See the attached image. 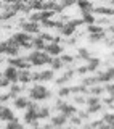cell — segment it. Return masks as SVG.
<instances>
[{"label":"cell","instance_id":"obj_44","mask_svg":"<svg viewBox=\"0 0 114 129\" xmlns=\"http://www.w3.org/2000/svg\"><path fill=\"white\" fill-rule=\"evenodd\" d=\"M60 3H61V7H63V8H69V7L76 5L77 0H60Z\"/></svg>","mask_w":114,"mask_h":129},{"label":"cell","instance_id":"obj_20","mask_svg":"<svg viewBox=\"0 0 114 129\" xmlns=\"http://www.w3.org/2000/svg\"><path fill=\"white\" fill-rule=\"evenodd\" d=\"M76 5L80 10V13H88V11H93V2H92V0H77Z\"/></svg>","mask_w":114,"mask_h":129},{"label":"cell","instance_id":"obj_22","mask_svg":"<svg viewBox=\"0 0 114 129\" xmlns=\"http://www.w3.org/2000/svg\"><path fill=\"white\" fill-rule=\"evenodd\" d=\"M39 119H50L51 116V108L48 107V105H39Z\"/></svg>","mask_w":114,"mask_h":129},{"label":"cell","instance_id":"obj_3","mask_svg":"<svg viewBox=\"0 0 114 129\" xmlns=\"http://www.w3.org/2000/svg\"><path fill=\"white\" fill-rule=\"evenodd\" d=\"M51 58H53V56L48 55L45 50H35V48H32V52L27 55L29 63L35 68H42V66H45V64H50Z\"/></svg>","mask_w":114,"mask_h":129},{"label":"cell","instance_id":"obj_48","mask_svg":"<svg viewBox=\"0 0 114 129\" xmlns=\"http://www.w3.org/2000/svg\"><path fill=\"white\" fill-rule=\"evenodd\" d=\"M11 99H13V97L10 95V92H5V94H0V102H2V103H7L8 100H11Z\"/></svg>","mask_w":114,"mask_h":129},{"label":"cell","instance_id":"obj_33","mask_svg":"<svg viewBox=\"0 0 114 129\" xmlns=\"http://www.w3.org/2000/svg\"><path fill=\"white\" fill-rule=\"evenodd\" d=\"M5 126L8 129H19V127H23V123H19L18 118H15V119H11V121H7Z\"/></svg>","mask_w":114,"mask_h":129},{"label":"cell","instance_id":"obj_10","mask_svg":"<svg viewBox=\"0 0 114 129\" xmlns=\"http://www.w3.org/2000/svg\"><path fill=\"white\" fill-rule=\"evenodd\" d=\"M19 27L24 31V32H27V34H31V36H37L39 32H40V23L37 21H26V19H19Z\"/></svg>","mask_w":114,"mask_h":129},{"label":"cell","instance_id":"obj_47","mask_svg":"<svg viewBox=\"0 0 114 129\" xmlns=\"http://www.w3.org/2000/svg\"><path fill=\"white\" fill-rule=\"evenodd\" d=\"M10 81H8V79H5V78H3V74H2V73H0V89H5V87H8V86H10Z\"/></svg>","mask_w":114,"mask_h":129},{"label":"cell","instance_id":"obj_42","mask_svg":"<svg viewBox=\"0 0 114 129\" xmlns=\"http://www.w3.org/2000/svg\"><path fill=\"white\" fill-rule=\"evenodd\" d=\"M76 74H77V76H85V74H88L87 66H85V64H82V66H77V68H76Z\"/></svg>","mask_w":114,"mask_h":129},{"label":"cell","instance_id":"obj_28","mask_svg":"<svg viewBox=\"0 0 114 129\" xmlns=\"http://www.w3.org/2000/svg\"><path fill=\"white\" fill-rule=\"evenodd\" d=\"M45 40H43L40 36L37 34L35 37H32V48H35V50H43L45 48Z\"/></svg>","mask_w":114,"mask_h":129},{"label":"cell","instance_id":"obj_25","mask_svg":"<svg viewBox=\"0 0 114 129\" xmlns=\"http://www.w3.org/2000/svg\"><path fill=\"white\" fill-rule=\"evenodd\" d=\"M60 58H61V61L64 63V68H68V66H74V63H76V56H74V55H71V53H61V55H60Z\"/></svg>","mask_w":114,"mask_h":129},{"label":"cell","instance_id":"obj_37","mask_svg":"<svg viewBox=\"0 0 114 129\" xmlns=\"http://www.w3.org/2000/svg\"><path fill=\"white\" fill-rule=\"evenodd\" d=\"M103 42H104V45H106V47H109V48H112V50H114V34L106 36V37L103 39Z\"/></svg>","mask_w":114,"mask_h":129},{"label":"cell","instance_id":"obj_38","mask_svg":"<svg viewBox=\"0 0 114 129\" xmlns=\"http://www.w3.org/2000/svg\"><path fill=\"white\" fill-rule=\"evenodd\" d=\"M101 119H103V121H104V123H106V124L112 123V121H114V113H112V111L103 113V116H101Z\"/></svg>","mask_w":114,"mask_h":129},{"label":"cell","instance_id":"obj_8","mask_svg":"<svg viewBox=\"0 0 114 129\" xmlns=\"http://www.w3.org/2000/svg\"><path fill=\"white\" fill-rule=\"evenodd\" d=\"M55 79V71L51 70H37L32 73V82H51Z\"/></svg>","mask_w":114,"mask_h":129},{"label":"cell","instance_id":"obj_11","mask_svg":"<svg viewBox=\"0 0 114 129\" xmlns=\"http://www.w3.org/2000/svg\"><path fill=\"white\" fill-rule=\"evenodd\" d=\"M8 64H13L18 70H31V66H32L29 63V60H27V56H19V55L10 56L8 58Z\"/></svg>","mask_w":114,"mask_h":129},{"label":"cell","instance_id":"obj_50","mask_svg":"<svg viewBox=\"0 0 114 129\" xmlns=\"http://www.w3.org/2000/svg\"><path fill=\"white\" fill-rule=\"evenodd\" d=\"M108 127H111V129H114V121H112V123H109V124H108Z\"/></svg>","mask_w":114,"mask_h":129},{"label":"cell","instance_id":"obj_34","mask_svg":"<svg viewBox=\"0 0 114 129\" xmlns=\"http://www.w3.org/2000/svg\"><path fill=\"white\" fill-rule=\"evenodd\" d=\"M68 123H69V124H72V126H80L84 121L80 119V118H79V115L76 113V115H72V116H69V118H68Z\"/></svg>","mask_w":114,"mask_h":129},{"label":"cell","instance_id":"obj_1","mask_svg":"<svg viewBox=\"0 0 114 129\" xmlns=\"http://www.w3.org/2000/svg\"><path fill=\"white\" fill-rule=\"evenodd\" d=\"M27 95H29V99L34 100V102H48V100L53 97V92L47 86H43L42 82H35L34 86L27 90Z\"/></svg>","mask_w":114,"mask_h":129},{"label":"cell","instance_id":"obj_45","mask_svg":"<svg viewBox=\"0 0 114 129\" xmlns=\"http://www.w3.org/2000/svg\"><path fill=\"white\" fill-rule=\"evenodd\" d=\"M77 115H79V118L82 119V121H85V119L90 118V113H88L87 110H77Z\"/></svg>","mask_w":114,"mask_h":129},{"label":"cell","instance_id":"obj_36","mask_svg":"<svg viewBox=\"0 0 114 129\" xmlns=\"http://www.w3.org/2000/svg\"><path fill=\"white\" fill-rule=\"evenodd\" d=\"M103 105L108 107V108H111V110H114V95H109L106 99H103Z\"/></svg>","mask_w":114,"mask_h":129},{"label":"cell","instance_id":"obj_35","mask_svg":"<svg viewBox=\"0 0 114 129\" xmlns=\"http://www.w3.org/2000/svg\"><path fill=\"white\" fill-rule=\"evenodd\" d=\"M104 74H106L108 82H109V81H114V66H112V64L106 66V70H104Z\"/></svg>","mask_w":114,"mask_h":129},{"label":"cell","instance_id":"obj_17","mask_svg":"<svg viewBox=\"0 0 114 129\" xmlns=\"http://www.w3.org/2000/svg\"><path fill=\"white\" fill-rule=\"evenodd\" d=\"M85 66H87V70H88V74H90V73H95V71L100 70L101 60L98 58V56H90V58L85 61Z\"/></svg>","mask_w":114,"mask_h":129},{"label":"cell","instance_id":"obj_46","mask_svg":"<svg viewBox=\"0 0 114 129\" xmlns=\"http://www.w3.org/2000/svg\"><path fill=\"white\" fill-rule=\"evenodd\" d=\"M39 36L45 40V42H53V36H51L50 32H39Z\"/></svg>","mask_w":114,"mask_h":129},{"label":"cell","instance_id":"obj_23","mask_svg":"<svg viewBox=\"0 0 114 129\" xmlns=\"http://www.w3.org/2000/svg\"><path fill=\"white\" fill-rule=\"evenodd\" d=\"M104 37H106V31H101V32H93V34H88L87 40L90 44H98V42H103Z\"/></svg>","mask_w":114,"mask_h":129},{"label":"cell","instance_id":"obj_9","mask_svg":"<svg viewBox=\"0 0 114 129\" xmlns=\"http://www.w3.org/2000/svg\"><path fill=\"white\" fill-rule=\"evenodd\" d=\"M74 76H76V68L74 66H68L66 70H64V73H61L58 78L53 79V81H55L56 86L60 87V86H66V84H69L72 79H74Z\"/></svg>","mask_w":114,"mask_h":129},{"label":"cell","instance_id":"obj_26","mask_svg":"<svg viewBox=\"0 0 114 129\" xmlns=\"http://www.w3.org/2000/svg\"><path fill=\"white\" fill-rule=\"evenodd\" d=\"M103 110H104L103 102H100V103H93V105H87V111L90 113V115H98V113H101Z\"/></svg>","mask_w":114,"mask_h":129},{"label":"cell","instance_id":"obj_5","mask_svg":"<svg viewBox=\"0 0 114 129\" xmlns=\"http://www.w3.org/2000/svg\"><path fill=\"white\" fill-rule=\"evenodd\" d=\"M11 39L15 40V44L18 45L19 48H26V50H32V36L27 34V32H15L11 36Z\"/></svg>","mask_w":114,"mask_h":129},{"label":"cell","instance_id":"obj_51","mask_svg":"<svg viewBox=\"0 0 114 129\" xmlns=\"http://www.w3.org/2000/svg\"><path fill=\"white\" fill-rule=\"evenodd\" d=\"M3 7H5V3H3V2H2V0H0V10H2V8H3Z\"/></svg>","mask_w":114,"mask_h":129},{"label":"cell","instance_id":"obj_4","mask_svg":"<svg viewBox=\"0 0 114 129\" xmlns=\"http://www.w3.org/2000/svg\"><path fill=\"white\" fill-rule=\"evenodd\" d=\"M80 26H84L82 18H76V19H69V21L63 23V24H61V26H60L56 31H58V34H60V36L69 37V36H74Z\"/></svg>","mask_w":114,"mask_h":129},{"label":"cell","instance_id":"obj_2","mask_svg":"<svg viewBox=\"0 0 114 129\" xmlns=\"http://www.w3.org/2000/svg\"><path fill=\"white\" fill-rule=\"evenodd\" d=\"M39 103L34 102V100H31L29 102V107L24 110V115H23V123L24 124H29L32 127H39L40 124V119H39Z\"/></svg>","mask_w":114,"mask_h":129},{"label":"cell","instance_id":"obj_16","mask_svg":"<svg viewBox=\"0 0 114 129\" xmlns=\"http://www.w3.org/2000/svg\"><path fill=\"white\" fill-rule=\"evenodd\" d=\"M29 102H31V99H27V97H24V95L13 97V107L16 110H26V108L29 107Z\"/></svg>","mask_w":114,"mask_h":129},{"label":"cell","instance_id":"obj_32","mask_svg":"<svg viewBox=\"0 0 114 129\" xmlns=\"http://www.w3.org/2000/svg\"><path fill=\"white\" fill-rule=\"evenodd\" d=\"M82 21H84V26H85V24H92V23H95V21H96L95 13H93V11H88V13H82Z\"/></svg>","mask_w":114,"mask_h":129},{"label":"cell","instance_id":"obj_12","mask_svg":"<svg viewBox=\"0 0 114 129\" xmlns=\"http://www.w3.org/2000/svg\"><path fill=\"white\" fill-rule=\"evenodd\" d=\"M43 50L51 56H60L64 52V47H63V44H58V42H47Z\"/></svg>","mask_w":114,"mask_h":129},{"label":"cell","instance_id":"obj_18","mask_svg":"<svg viewBox=\"0 0 114 129\" xmlns=\"http://www.w3.org/2000/svg\"><path fill=\"white\" fill-rule=\"evenodd\" d=\"M18 82L27 86L29 82H32V73L29 70H19V73H18Z\"/></svg>","mask_w":114,"mask_h":129},{"label":"cell","instance_id":"obj_19","mask_svg":"<svg viewBox=\"0 0 114 129\" xmlns=\"http://www.w3.org/2000/svg\"><path fill=\"white\" fill-rule=\"evenodd\" d=\"M92 56V52L85 47H79L77 48V53H76V61H87L88 58Z\"/></svg>","mask_w":114,"mask_h":129},{"label":"cell","instance_id":"obj_41","mask_svg":"<svg viewBox=\"0 0 114 129\" xmlns=\"http://www.w3.org/2000/svg\"><path fill=\"white\" fill-rule=\"evenodd\" d=\"M95 23H96V24H100V26H103V24H104V26H109V23H111V19H109L108 16H100V18L96 19Z\"/></svg>","mask_w":114,"mask_h":129},{"label":"cell","instance_id":"obj_27","mask_svg":"<svg viewBox=\"0 0 114 129\" xmlns=\"http://www.w3.org/2000/svg\"><path fill=\"white\" fill-rule=\"evenodd\" d=\"M88 94L101 97V95L104 94V86H101L100 82H98V84H93V86H90V87H88Z\"/></svg>","mask_w":114,"mask_h":129},{"label":"cell","instance_id":"obj_14","mask_svg":"<svg viewBox=\"0 0 114 129\" xmlns=\"http://www.w3.org/2000/svg\"><path fill=\"white\" fill-rule=\"evenodd\" d=\"M93 13H96V15H100V16L112 18V16H114V7L112 5H98V7H93Z\"/></svg>","mask_w":114,"mask_h":129},{"label":"cell","instance_id":"obj_7","mask_svg":"<svg viewBox=\"0 0 114 129\" xmlns=\"http://www.w3.org/2000/svg\"><path fill=\"white\" fill-rule=\"evenodd\" d=\"M19 53V47L15 44V40L11 37H8L5 40H0V55H8V56H15Z\"/></svg>","mask_w":114,"mask_h":129},{"label":"cell","instance_id":"obj_24","mask_svg":"<svg viewBox=\"0 0 114 129\" xmlns=\"http://www.w3.org/2000/svg\"><path fill=\"white\" fill-rule=\"evenodd\" d=\"M23 90H24V84H23V86H19V84L13 82V84H10V86H8V92H10V95H11V97L21 95V94H23Z\"/></svg>","mask_w":114,"mask_h":129},{"label":"cell","instance_id":"obj_30","mask_svg":"<svg viewBox=\"0 0 114 129\" xmlns=\"http://www.w3.org/2000/svg\"><path fill=\"white\" fill-rule=\"evenodd\" d=\"M80 84H84V86L90 87V86H93V84H98V81H96V76H88V74H85V76H82V81H80Z\"/></svg>","mask_w":114,"mask_h":129},{"label":"cell","instance_id":"obj_13","mask_svg":"<svg viewBox=\"0 0 114 129\" xmlns=\"http://www.w3.org/2000/svg\"><path fill=\"white\" fill-rule=\"evenodd\" d=\"M18 73H19L18 68H15L13 64H8L5 70H3L2 74H3V78H5V79H8L11 84H13V82H18Z\"/></svg>","mask_w":114,"mask_h":129},{"label":"cell","instance_id":"obj_40","mask_svg":"<svg viewBox=\"0 0 114 129\" xmlns=\"http://www.w3.org/2000/svg\"><path fill=\"white\" fill-rule=\"evenodd\" d=\"M104 92H108L109 95H114V81H109L104 84Z\"/></svg>","mask_w":114,"mask_h":129},{"label":"cell","instance_id":"obj_52","mask_svg":"<svg viewBox=\"0 0 114 129\" xmlns=\"http://www.w3.org/2000/svg\"><path fill=\"white\" fill-rule=\"evenodd\" d=\"M53 2H60V0H53Z\"/></svg>","mask_w":114,"mask_h":129},{"label":"cell","instance_id":"obj_31","mask_svg":"<svg viewBox=\"0 0 114 129\" xmlns=\"http://www.w3.org/2000/svg\"><path fill=\"white\" fill-rule=\"evenodd\" d=\"M69 95H72L71 94V87H69L68 84L66 86H60V89H58V97L60 99H68Z\"/></svg>","mask_w":114,"mask_h":129},{"label":"cell","instance_id":"obj_21","mask_svg":"<svg viewBox=\"0 0 114 129\" xmlns=\"http://www.w3.org/2000/svg\"><path fill=\"white\" fill-rule=\"evenodd\" d=\"M16 118V115H15V111L11 110L10 107H5L3 105V108H2V113H0V121H11V119H15Z\"/></svg>","mask_w":114,"mask_h":129},{"label":"cell","instance_id":"obj_29","mask_svg":"<svg viewBox=\"0 0 114 129\" xmlns=\"http://www.w3.org/2000/svg\"><path fill=\"white\" fill-rule=\"evenodd\" d=\"M50 68L53 71H61L64 68V63L61 61L60 56H53V58H51V61H50Z\"/></svg>","mask_w":114,"mask_h":129},{"label":"cell","instance_id":"obj_39","mask_svg":"<svg viewBox=\"0 0 114 129\" xmlns=\"http://www.w3.org/2000/svg\"><path fill=\"white\" fill-rule=\"evenodd\" d=\"M88 127H108V124L104 123L103 119H96V121H92L88 124Z\"/></svg>","mask_w":114,"mask_h":129},{"label":"cell","instance_id":"obj_15","mask_svg":"<svg viewBox=\"0 0 114 129\" xmlns=\"http://www.w3.org/2000/svg\"><path fill=\"white\" fill-rule=\"evenodd\" d=\"M50 124L53 127H63L64 124H68V116H64L63 113H56V115L50 116Z\"/></svg>","mask_w":114,"mask_h":129},{"label":"cell","instance_id":"obj_43","mask_svg":"<svg viewBox=\"0 0 114 129\" xmlns=\"http://www.w3.org/2000/svg\"><path fill=\"white\" fill-rule=\"evenodd\" d=\"M74 103L76 105H85V97L82 94H74Z\"/></svg>","mask_w":114,"mask_h":129},{"label":"cell","instance_id":"obj_53","mask_svg":"<svg viewBox=\"0 0 114 129\" xmlns=\"http://www.w3.org/2000/svg\"><path fill=\"white\" fill-rule=\"evenodd\" d=\"M0 23H2V19H0Z\"/></svg>","mask_w":114,"mask_h":129},{"label":"cell","instance_id":"obj_49","mask_svg":"<svg viewBox=\"0 0 114 129\" xmlns=\"http://www.w3.org/2000/svg\"><path fill=\"white\" fill-rule=\"evenodd\" d=\"M108 31L111 32V34H114V23H109V26H108Z\"/></svg>","mask_w":114,"mask_h":129},{"label":"cell","instance_id":"obj_6","mask_svg":"<svg viewBox=\"0 0 114 129\" xmlns=\"http://www.w3.org/2000/svg\"><path fill=\"white\" fill-rule=\"evenodd\" d=\"M53 108H55V110H58L60 113H63V115H64V116H68V118L77 113V107H76L74 103L68 102L66 99H60V100H56Z\"/></svg>","mask_w":114,"mask_h":129}]
</instances>
